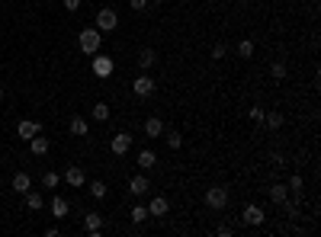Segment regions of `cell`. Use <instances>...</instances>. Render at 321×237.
Returning a JSON list of instances; mask_svg holds the SVG:
<instances>
[{"label": "cell", "mask_w": 321, "mask_h": 237, "mask_svg": "<svg viewBox=\"0 0 321 237\" xmlns=\"http://www.w3.org/2000/svg\"><path fill=\"white\" fill-rule=\"evenodd\" d=\"M270 199H273V205H283V202L289 199V186H283V183H273V189H270Z\"/></svg>", "instance_id": "17"}, {"label": "cell", "mask_w": 321, "mask_h": 237, "mask_svg": "<svg viewBox=\"0 0 321 237\" xmlns=\"http://www.w3.org/2000/svg\"><path fill=\"white\" fill-rule=\"evenodd\" d=\"M0 100H4V87H0Z\"/></svg>", "instance_id": "37"}, {"label": "cell", "mask_w": 321, "mask_h": 237, "mask_svg": "<svg viewBox=\"0 0 321 237\" xmlns=\"http://www.w3.org/2000/svg\"><path fill=\"white\" fill-rule=\"evenodd\" d=\"M129 192L132 196H145L148 192V177H132L129 180Z\"/></svg>", "instance_id": "13"}, {"label": "cell", "mask_w": 321, "mask_h": 237, "mask_svg": "<svg viewBox=\"0 0 321 237\" xmlns=\"http://www.w3.org/2000/svg\"><path fill=\"white\" fill-rule=\"evenodd\" d=\"M116 23H119V16H116V10H97V29L100 32H112L116 29Z\"/></svg>", "instance_id": "3"}, {"label": "cell", "mask_w": 321, "mask_h": 237, "mask_svg": "<svg viewBox=\"0 0 321 237\" xmlns=\"http://www.w3.org/2000/svg\"><path fill=\"white\" fill-rule=\"evenodd\" d=\"M289 192H296V196H302V177H299V173L289 180Z\"/></svg>", "instance_id": "32"}, {"label": "cell", "mask_w": 321, "mask_h": 237, "mask_svg": "<svg viewBox=\"0 0 321 237\" xmlns=\"http://www.w3.org/2000/svg\"><path fill=\"white\" fill-rule=\"evenodd\" d=\"M206 205L215 208V212L225 208V205H228V189H225V186H209V189H206Z\"/></svg>", "instance_id": "2"}, {"label": "cell", "mask_w": 321, "mask_h": 237, "mask_svg": "<svg viewBox=\"0 0 321 237\" xmlns=\"http://www.w3.org/2000/svg\"><path fill=\"white\" fill-rule=\"evenodd\" d=\"M29 151L36 154V157H45L48 154V138H39V135L29 138Z\"/></svg>", "instance_id": "16"}, {"label": "cell", "mask_w": 321, "mask_h": 237, "mask_svg": "<svg viewBox=\"0 0 321 237\" xmlns=\"http://www.w3.org/2000/svg\"><path fill=\"white\" fill-rule=\"evenodd\" d=\"M112 71H116L112 58H109V55H100V51H97V55H93V74H97V77H109Z\"/></svg>", "instance_id": "4"}, {"label": "cell", "mask_w": 321, "mask_h": 237, "mask_svg": "<svg viewBox=\"0 0 321 237\" xmlns=\"http://www.w3.org/2000/svg\"><path fill=\"white\" fill-rule=\"evenodd\" d=\"M154 4H164V0H154Z\"/></svg>", "instance_id": "38"}, {"label": "cell", "mask_w": 321, "mask_h": 237, "mask_svg": "<svg viewBox=\"0 0 321 237\" xmlns=\"http://www.w3.org/2000/svg\"><path fill=\"white\" fill-rule=\"evenodd\" d=\"M212 58H215V61H222V58H225V45H222V42L212 48Z\"/></svg>", "instance_id": "35"}, {"label": "cell", "mask_w": 321, "mask_h": 237, "mask_svg": "<svg viewBox=\"0 0 321 237\" xmlns=\"http://www.w3.org/2000/svg\"><path fill=\"white\" fill-rule=\"evenodd\" d=\"M90 196H93V199H103V196H106V183H103V180H93V183H90Z\"/></svg>", "instance_id": "24"}, {"label": "cell", "mask_w": 321, "mask_h": 237, "mask_svg": "<svg viewBox=\"0 0 321 237\" xmlns=\"http://www.w3.org/2000/svg\"><path fill=\"white\" fill-rule=\"evenodd\" d=\"M65 180H68V186H71V189H81L84 183H87V177H84L81 167H68V170H65Z\"/></svg>", "instance_id": "11"}, {"label": "cell", "mask_w": 321, "mask_h": 237, "mask_svg": "<svg viewBox=\"0 0 321 237\" xmlns=\"http://www.w3.org/2000/svg\"><path fill=\"white\" fill-rule=\"evenodd\" d=\"M132 93H135V96H151V93H154V81H151L148 74H142V77L132 84Z\"/></svg>", "instance_id": "10"}, {"label": "cell", "mask_w": 321, "mask_h": 237, "mask_svg": "<svg viewBox=\"0 0 321 237\" xmlns=\"http://www.w3.org/2000/svg\"><path fill=\"white\" fill-rule=\"evenodd\" d=\"M29 186H32V180H29V173H16V177H13V189L16 192H20V196H26V192H29Z\"/></svg>", "instance_id": "14"}, {"label": "cell", "mask_w": 321, "mask_h": 237, "mask_svg": "<svg viewBox=\"0 0 321 237\" xmlns=\"http://www.w3.org/2000/svg\"><path fill=\"white\" fill-rule=\"evenodd\" d=\"M84 227H87V234H100V227H103V218H100L97 212L84 215Z\"/></svg>", "instance_id": "19"}, {"label": "cell", "mask_w": 321, "mask_h": 237, "mask_svg": "<svg viewBox=\"0 0 321 237\" xmlns=\"http://www.w3.org/2000/svg\"><path fill=\"white\" fill-rule=\"evenodd\" d=\"M81 4H84V0H65V7H68V10H77Z\"/></svg>", "instance_id": "36"}, {"label": "cell", "mask_w": 321, "mask_h": 237, "mask_svg": "<svg viewBox=\"0 0 321 237\" xmlns=\"http://www.w3.org/2000/svg\"><path fill=\"white\" fill-rule=\"evenodd\" d=\"M42 186H45V189H55V186H58V173H51V170H48L45 177H42Z\"/></svg>", "instance_id": "30"}, {"label": "cell", "mask_w": 321, "mask_h": 237, "mask_svg": "<svg viewBox=\"0 0 321 237\" xmlns=\"http://www.w3.org/2000/svg\"><path fill=\"white\" fill-rule=\"evenodd\" d=\"M270 74H273V81H283V77H286V61H273Z\"/></svg>", "instance_id": "25"}, {"label": "cell", "mask_w": 321, "mask_h": 237, "mask_svg": "<svg viewBox=\"0 0 321 237\" xmlns=\"http://www.w3.org/2000/svg\"><path fill=\"white\" fill-rule=\"evenodd\" d=\"M16 135H20L23 141L36 138V135H39V122H32V119H20V125H16Z\"/></svg>", "instance_id": "8"}, {"label": "cell", "mask_w": 321, "mask_h": 237, "mask_svg": "<svg viewBox=\"0 0 321 237\" xmlns=\"http://www.w3.org/2000/svg\"><path fill=\"white\" fill-rule=\"evenodd\" d=\"M129 147H132V135H125V131H119V135H112V141H109V151L112 154H129Z\"/></svg>", "instance_id": "7"}, {"label": "cell", "mask_w": 321, "mask_h": 237, "mask_svg": "<svg viewBox=\"0 0 321 237\" xmlns=\"http://www.w3.org/2000/svg\"><path fill=\"white\" fill-rule=\"evenodd\" d=\"M170 212V202H167V196H154L151 202H148V218H164Z\"/></svg>", "instance_id": "6"}, {"label": "cell", "mask_w": 321, "mask_h": 237, "mask_svg": "<svg viewBox=\"0 0 321 237\" xmlns=\"http://www.w3.org/2000/svg\"><path fill=\"white\" fill-rule=\"evenodd\" d=\"M51 218H68V199L65 196L51 199Z\"/></svg>", "instance_id": "18"}, {"label": "cell", "mask_w": 321, "mask_h": 237, "mask_svg": "<svg viewBox=\"0 0 321 237\" xmlns=\"http://www.w3.org/2000/svg\"><path fill=\"white\" fill-rule=\"evenodd\" d=\"M77 45H81L84 55H97L100 45H103V36H100V29L97 26H90V29H84L81 36H77Z\"/></svg>", "instance_id": "1"}, {"label": "cell", "mask_w": 321, "mask_h": 237, "mask_svg": "<svg viewBox=\"0 0 321 237\" xmlns=\"http://www.w3.org/2000/svg\"><path fill=\"white\" fill-rule=\"evenodd\" d=\"M154 64H158V51H154V48H142V51H138V67H142L145 74H148Z\"/></svg>", "instance_id": "9"}, {"label": "cell", "mask_w": 321, "mask_h": 237, "mask_svg": "<svg viewBox=\"0 0 321 237\" xmlns=\"http://www.w3.org/2000/svg\"><path fill=\"white\" fill-rule=\"evenodd\" d=\"M154 164H158V154H154L151 147H145V151H138V167H142V170H151Z\"/></svg>", "instance_id": "12"}, {"label": "cell", "mask_w": 321, "mask_h": 237, "mask_svg": "<svg viewBox=\"0 0 321 237\" xmlns=\"http://www.w3.org/2000/svg\"><path fill=\"white\" fill-rule=\"evenodd\" d=\"M215 234H219V237H231V234H235V227H231V224H219V227H215Z\"/></svg>", "instance_id": "34"}, {"label": "cell", "mask_w": 321, "mask_h": 237, "mask_svg": "<svg viewBox=\"0 0 321 237\" xmlns=\"http://www.w3.org/2000/svg\"><path fill=\"white\" fill-rule=\"evenodd\" d=\"M164 141H167L170 151H177V147L183 144V138H180V131H167V138H164Z\"/></svg>", "instance_id": "27"}, {"label": "cell", "mask_w": 321, "mask_h": 237, "mask_svg": "<svg viewBox=\"0 0 321 237\" xmlns=\"http://www.w3.org/2000/svg\"><path fill=\"white\" fill-rule=\"evenodd\" d=\"M264 116H267L264 106H250V122H257V125H260V122H264Z\"/></svg>", "instance_id": "31"}, {"label": "cell", "mask_w": 321, "mask_h": 237, "mask_svg": "<svg viewBox=\"0 0 321 237\" xmlns=\"http://www.w3.org/2000/svg\"><path fill=\"white\" fill-rule=\"evenodd\" d=\"M42 205H45L42 192H36V189H29V192H26V208H29V212H39Z\"/></svg>", "instance_id": "20"}, {"label": "cell", "mask_w": 321, "mask_h": 237, "mask_svg": "<svg viewBox=\"0 0 321 237\" xmlns=\"http://www.w3.org/2000/svg\"><path fill=\"white\" fill-rule=\"evenodd\" d=\"M238 55H241V58H250V55H254V42H250V39H241V42H238Z\"/></svg>", "instance_id": "22"}, {"label": "cell", "mask_w": 321, "mask_h": 237, "mask_svg": "<svg viewBox=\"0 0 321 237\" xmlns=\"http://www.w3.org/2000/svg\"><path fill=\"white\" fill-rule=\"evenodd\" d=\"M145 135H148V138H161L164 135V122L161 119H145Z\"/></svg>", "instance_id": "15"}, {"label": "cell", "mask_w": 321, "mask_h": 237, "mask_svg": "<svg viewBox=\"0 0 321 237\" xmlns=\"http://www.w3.org/2000/svg\"><path fill=\"white\" fill-rule=\"evenodd\" d=\"M87 131H90V125H87V119H81V116H71V135L84 138Z\"/></svg>", "instance_id": "21"}, {"label": "cell", "mask_w": 321, "mask_h": 237, "mask_svg": "<svg viewBox=\"0 0 321 237\" xmlns=\"http://www.w3.org/2000/svg\"><path fill=\"white\" fill-rule=\"evenodd\" d=\"M241 221H244V224H254V227H260V224L267 221V215H264V208H260V205H247L244 212H241Z\"/></svg>", "instance_id": "5"}, {"label": "cell", "mask_w": 321, "mask_h": 237, "mask_svg": "<svg viewBox=\"0 0 321 237\" xmlns=\"http://www.w3.org/2000/svg\"><path fill=\"white\" fill-rule=\"evenodd\" d=\"M93 119H97V122L109 119V106H106V103H97V106H93Z\"/></svg>", "instance_id": "26"}, {"label": "cell", "mask_w": 321, "mask_h": 237, "mask_svg": "<svg viewBox=\"0 0 321 237\" xmlns=\"http://www.w3.org/2000/svg\"><path fill=\"white\" fill-rule=\"evenodd\" d=\"M264 125L280 128V125H283V112H267V116H264Z\"/></svg>", "instance_id": "23"}, {"label": "cell", "mask_w": 321, "mask_h": 237, "mask_svg": "<svg viewBox=\"0 0 321 237\" xmlns=\"http://www.w3.org/2000/svg\"><path fill=\"white\" fill-rule=\"evenodd\" d=\"M129 218H132L135 224H142L145 218H148V208H145V205H135V208H132V215H129Z\"/></svg>", "instance_id": "29"}, {"label": "cell", "mask_w": 321, "mask_h": 237, "mask_svg": "<svg viewBox=\"0 0 321 237\" xmlns=\"http://www.w3.org/2000/svg\"><path fill=\"white\" fill-rule=\"evenodd\" d=\"M283 208H286V215H289V218H299V199H286Z\"/></svg>", "instance_id": "28"}, {"label": "cell", "mask_w": 321, "mask_h": 237, "mask_svg": "<svg viewBox=\"0 0 321 237\" xmlns=\"http://www.w3.org/2000/svg\"><path fill=\"white\" fill-rule=\"evenodd\" d=\"M129 7L138 10V13H145V10H148V0H129Z\"/></svg>", "instance_id": "33"}]
</instances>
